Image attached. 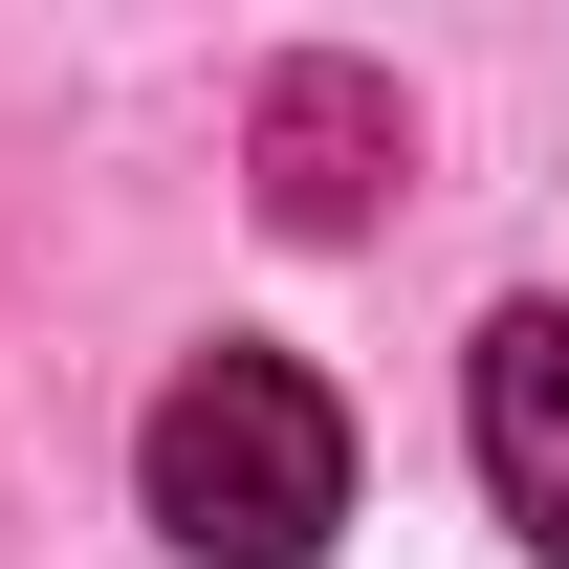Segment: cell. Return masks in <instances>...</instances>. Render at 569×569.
Returning <instances> with one entry per match:
<instances>
[{"label":"cell","mask_w":569,"mask_h":569,"mask_svg":"<svg viewBox=\"0 0 569 569\" xmlns=\"http://www.w3.org/2000/svg\"><path fill=\"white\" fill-rule=\"evenodd\" d=\"M153 526L198 569H307L351 526V417H329L284 351H198L153 395Z\"/></svg>","instance_id":"obj_1"},{"label":"cell","mask_w":569,"mask_h":569,"mask_svg":"<svg viewBox=\"0 0 569 569\" xmlns=\"http://www.w3.org/2000/svg\"><path fill=\"white\" fill-rule=\"evenodd\" d=\"M395 198V88L372 67H263V219L284 241H351Z\"/></svg>","instance_id":"obj_2"},{"label":"cell","mask_w":569,"mask_h":569,"mask_svg":"<svg viewBox=\"0 0 569 569\" xmlns=\"http://www.w3.org/2000/svg\"><path fill=\"white\" fill-rule=\"evenodd\" d=\"M482 482H503V526L569 569V307H503L482 329Z\"/></svg>","instance_id":"obj_3"}]
</instances>
